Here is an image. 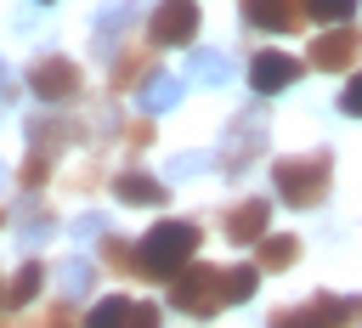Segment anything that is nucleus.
Returning <instances> with one entry per match:
<instances>
[{
	"label": "nucleus",
	"instance_id": "1",
	"mask_svg": "<svg viewBox=\"0 0 362 328\" xmlns=\"http://www.w3.org/2000/svg\"><path fill=\"white\" fill-rule=\"evenodd\" d=\"M141 277H158V283H170L181 266H192V254H198V221H158L147 238H141Z\"/></svg>",
	"mask_w": 362,
	"mask_h": 328
},
{
	"label": "nucleus",
	"instance_id": "2",
	"mask_svg": "<svg viewBox=\"0 0 362 328\" xmlns=\"http://www.w3.org/2000/svg\"><path fill=\"white\" fill-rule=\"evenodd\" d=\"M328 181H334V153H328V147L272 164V187H277V198L294 204V209H311L317 198H328Z\"/></svg>",
	"mask_w": 362,
	"mask_h": 328
},
{
	"label": "nucleus",
	"instance_id": "3",
	"mask_svg": "<svg viewBox=\"0 0 362 328\" xmlns=\"http://www.w3.org/2000/svg\"><path fill=\"white\" fill-rule=\"evenodd\" d=\"M170 305L187 317H215L226 305V271L221 266H181L170 277Z\"/></svg>",
	"mask_w": 362,
	"mask_h": 328
},
{
	"label": "nucleus",
	"instance_id": "4",
	"mask_svg": "<svg viewBox=\"0 0 362 328\" xmlns=\"http://www.w3.org/2000/svg\"><path fill=\"white\" fill-rule=\"evenodd\" d=\"M351 322H356L351 300H339V294H311L305 305H288V311H277L266 328H351Z\"/></svg>",
	"mask_w": 362,
	"mask_h": 328
},
{
	"label": "nucleus",
	"instance_id": "5",
	"mask_svg": "<svg viewBox=\"0 0 362 328\" xmlns=\"http://www.w3.org/2000/svg\"><path fill=\"white\" fill-rule=\"evenodd\" d=\"M79 62H68V57H40L34 68H28V90L45 102V107H62V102H74L79 96Z\"/></svg>",
	"mask_w": 362,
	"mask_h": 328
},
{
	"label": "nucleus",
	"instance_id": "6",
	"mask_svg": "<svg viewBox=\"0 0 362 328\" xmlns=\"http://www.w3.org/2000/svg\"><path fill=\"white\" fill-rule=\"evenodd\" d=\"M255 153H266V113L260 107H243L238 119H232V130H226V175H243L249 164H255Z\"/></svg>",
	"mask_w": 362,
	"mask_h": 328
},
{
	"label": "nucleus",
	"instance_id": "7",
	"mask_svg": "<svg viewBox=\"0 0 362 328\" xmlns=\"http://www.w3.org/2000/svg\"><path fill=\"white\" fill-rule=\"evenodd\" d=\"M362 57V28L356 23H339V28H322L317 40H311V68H322V74H334V68H351Z\"/></svg>",
	"mask_w": 362,
	"mask_h": 328
},
{
	"label": "nucleus",
	"instance_id": "8",
	"mask_svg": "<svg viewBox=\"0 0 362 328\" xmlns=\"http://www.w3.org/2000/svg\"><path fill=\"white\" fill-rule=\"evenodd\" d=\"M192 34H198V6L192 0H164L147 17V40L153 45H192Z\"/></svg>",
	"mask_w": 362,
	"mask_h": 328
},
{
	"label": "nucleus",
	"instance_id": "9",
	"mask_svg": "<svg viewBox=\"0 0 362 328\" xmlns=\"http://www.w3.org/2000/svg\"><path fill=\"white\" fill-rule=\"evenodd\" d=\"M300 68L305 62L288 57V51H260V57H249V85H255V96H277L300 79Z\"/></svg>",
	"mask_w": 362,
	"mask_h": 328
},
{
	"label": "nucleus",
	"instance_id": "10",
	"mask_svg": "<svg viewBox=\"0 0 362 328\" xmlns=\"http://www.w3.org/2000/svg\"><path fill=\"white\" fill-rule=\"evenodd\" d=\"M226 238L232 243H260L266 238V226H272V198H238L232 209H226Z\"/></svg>",
	"mask_w": 362,
	"mask_h": 328
},
{
	"label": "nucleus",
	"instance_id": "11",
	"mask_svg": "<svg viewBox=\"0 0 362 328\" xmlns=\"http://www.w3.org/2000/svg\"><path fill=\"white\" fill-rule=\"evenodd\" d=\"M243 17L255 28H272V34H288L305 23V6L300 0H243Z\"/></svg>",
	"mask_w": 362,
	"mask_h": 328
},
{
	"label": "nucleus",
	"instance_id": "12",
	"mask_svg": "<svg viewBox=\"0 0 362 328\" xmlns=\"http://www.w3.org/2000/svg\"><path fill=\"white\" fill-rule=\"evenodd\" d=\"M51 283L62 288V300H79V294L96 288V266L79 260V254H74V260H57V266H51Z\"/></svg>",
	"mask_w": 362,
	"mask_h": 328
},
{
	"label": "nucleus",
	"instance_id": "13",
	"mask_svg": "<svg viewBox=\"0 0 362 328\" xmlns=\"http://www.w3.org/2000/svg\"><path fill=\"white\" fill-rule=\"evenodd\" d=\"M74 136H79V124H74V119H57V113H34V119H28V141H34V147H45V153H57V147H62V141H74Z\"/></svg>",
	"mask_w": 362,
	"mask_h": 328
},
{
	"label": "nucleus",
	"instance_id": "14",
	"mask_svg": "<svg viewBox=\"0 0 362 328\" xmlns=\"http://www.w3.org/2000/svg\"><path fill=\"white\" fill-rule=\"evenodd\" d=\"M113 192H119L124 204H136V209H153V204H164V181H153V175H141V170H124V175L113 181Z\"/></svg>",
	"mask_w": 362,
	"mask_h": 328
},
{
	"label": "nucleus",
	"instance_id": "15",
	"mask_svg": "<svg viewBox=\"0 0 362 328\" xmlns=\"http://www.w3.org/2000/svg\"><path fill=\"white\" fill-rule=\"evenodd\" d=\"M45 283H51V271H45L40 260H23V266H17V277L6 283V305H34Z\"/></svg>",
	"mask_w": 362,
	"mask_h": 328
},
{
	"label": "nucleus",
	"instance_id": "16",
	"mask_svg": "<svg viewBox=\"0 0 362 328\" xmlns=\"http://www.w3.org/2000/svg\"><path fill=\"white\" fill-rule=\"evenodd\" d=\"M255 249H260V254H255V266H260V271H288V266L300 260V238H288V232H277V238H260Z\"/></svg>",
	"mask_w": 362,
	"mask_h": 328
},
{
	"label": "nucleus",
	"instance_id": "17",
	"mask_svg": "<svg viewBox=\"0 0 362 328\" xmlns=\"http://www.w3.org/2000/svg\"><path fill=\"white\" fill-rule=\"evenodd\" d=\"M158 68H153V57L147 51H119V62H113V90H130V85H147Z\"/></svg>",
	"mask_w": 362,
	"mask_h": 328
},
{
	"label": "nucleus",
	"instance_id": "18",
	"mask_svg": "<svg viewBox=\"0 0 362 328\" xmlns=\"http://www.w3.org/2000/svg\"><path fill=\"white\" fill-rule=\"evenodd\" d=\"M187 74H192L198 85H226V79H232V62H226L221 51H192V57H187Z\"/></svg>",
	"mask_w": 362,
	"mask_h": 328
},
{
	"label": "nucleus",
	"instance_id": "19",
	"mask_svg": "<svg viewBox=\"0 0 362 328\" xmlns=\"http://www.w3.org/2000/svg\"><path fill=\"white\" fill-rule=\"evenodd\" d=\"M181 102V79L175 74H153L147 85H141V107L147 113H164V107H175Z\"/></svg>",
	"mask_w": 362,
	"mask_h": 328
},
{
	"label": "nucleus",
	"instance_id": "20",
	"mask_svg": "<svg viewBox=\"0 0 362 328\" xmlns=\"http://www.w3.org/2000/svg\"><path fill=\"white\" fill-rule=\"evenodd\" d=\"M130 300L124 294H107V300H96L90 305V317H85V328H130Z\"/></svg>",
	"mask_w": 362,
	"mask_h": 328
},
{
	"label": "nucleus",
	"instance_id": "21",
	"mask_svg": "<svg viewBox=\"0 0 362 328\" xmlns=\"http://www.w3.org/2000/svg\"><path fill=\"white\" fill-rule=\"evenodd\" d=\"M255 288H260V266H226V305H243V300H255Z\"/></svg>",
	"mask_w": 362,
	"mask_h": 328
},
{
	"label": "nucleus",
	"instance_id": "22",
	"mask_svg": "<svg viewBox=\"0 0 362 328\" xmlns=\"http://www.w3.org/2000/svg\"><path fill=\"white\" fill-rule=\"evenodd\" d=\"M136 11H141L136 0H113V6H102V17H96V45H107V40H113V34H119Z\"/></svg>",
	"mask_w": 362,
	"mask_h": 328
},
{
	"label": "nucleus",
	"instance_id": "23",
	"mask_svg": "<svg viewBox=\"0 0 362 328\" xmlns=\"http://www.w3.org/2000/svg\"><path fill=\"white\" fill-rule=\"evenodd\" d=\"M102 266H107V271H124V277H141V254H136L124 238H107V243H102Z\"/></svg>",
	"mask_w": 362,
	"mask_h": 328
},
{
	"label": "nucleus",
	"instance_id": "24",
	"mask_svg": "<svg viewBox=\"0 0 362 328\" xmlns=\"http://www.w3.org/2000/svg\"><path fill=\"white\" fill-rule=\"evenodd\" d=\"M300 6H305V17H317L322 28H339V23L356 17V0H300Z\"/></svg>",
	"mask_w": 362,
	"mask_h": 328
},
{
	"label": "nucleus",
	"instance_id": "25",
	"mask_svg": "<svg viewBox=\"0 0 362 328\" xmlns=\"http://www.w3.org/2000/svg\"><path fill=\"white\" fill-rule=\"evenodd\" d=\"M45 175H51V153H45V147H34V153L23 158V170H17V181H23V192H40V187H45Z\"/></svg>",
	"mask_w": 362,
	"mask_h": 328
},
{
	"label": "nucleus",
	"instance_id": "26",
	"mask_svg": "<svg viewBox=\"0 0 362 328\" xmlns=\"http://www.w3.org/2000/svg\"><path fill=\"white\" fill-rule=\"evenodd\" d=\"M51 226H57V221H51L45 209H34V204H23V243H40V238H45Z\"/></svg>",
	"mask_w": 362,
	"mask_h": 328
},
{
	"label": "nucleus",
	"instance_id": "27",
	"mask_svg": "<svg viewBox=\"0 0 362 328\" xmlns=\"http://www.w3.org/2000/svg\"><path fill=\"white\" fill-rule=\"evenodd\" d=\"M204 170H209L204 153H181V158H170V181H187V175H204Z\"/></svg>",
	"mask_w": 362,
	"mask_h": 328
},
{
	"label": "nucleus",
	"instance_id": "28",
	"mask_svg": "<svg viewBox=\"0 0 362 328\" xmlns=\"http://www.w3.org/2000/svg\"><path fill=\"white\" fill-rule=\"evenodd\" d=\"M124 147H130V153L153 147V119H136V124H124Z\"/></svg>",
	"mask_w": 362,
	"mask_h": 328
},
{
	"label": "nucleus",
	"instance_id": "29",
	"mask_svg": "<svg viewBox=\"0 0 362 328\" xmlns=\"http://www.w3.org/2000/svg\"><path fill=\"white\" fill-rule=\"evenodd\" d=\"M339 113H351V119H362V74L345 85V96H339Z\"/></svg>",
	"mask_w": 362,
	"mask_h": 328
},
{
	"label": "nucleus",
	"instance_id": "30",
	"mask_svg": "<svg viewBox=\"0 0 362 328\" xmlns=\"http://www.w3.org/2000/svg\"><path fill=\"white\" fill-rule=\"evenodd\" d=\"M74 238H107V221L102 215H79L74 221Z\"/></svg>",
	"mask_w": 362,
	"mask_h": 328
},
{
	"label": "nucleus",
	"instance_id": "31",
	"mask_svg": "<svg viewBox=\"0 0 362 328\" xmlns=\"http://www.w3.org/2000/svg\"><path fill=\"white\" fill-rule=\"evenodd\" d=\"M34 328H74V311H68V300H62V305H51V311H45Z\"/></svg>",
	"mask_w": 362,
	"mask_h": 328
},
{
	"label": "nucleus",
	"instance_id": "32",
	"mask_svg": "<svg viewBox=\"0 0 362 328\" xmlns=\"http://www.w3.org/2000/svg\"><path fill=\"white\" fill-rule=\"evenodd\" d=\"M130 328H158V305H136L130 311Z\"/></svg>",
	"mask_w": 362,
	"mask_h": 328
},
{
	"label": "nucleus",
	"instance_id": "33",
	"mask_svg": "<svg viewBox=\"0 0 362 328\" xmlns=\"http://www.w3.org/2000/svg\"><path fill=\"white\" fill-rule=\"evenodd\" d=\"M11 96H17V79H11V68L0 62V107H11Z\"/></svg>",
	"mask_w": 362,
	"mask_h": 328
},
{
	"label": "nucleus",
	"instance_id": "34",
	"mask_svg": "<svg viewBox=\"0 0 362 328\" xmlns=\"http://www.w3.org/2000/svg\"><path fill=\"white\" fill-rule=\"evenodd\" d=\"M0 305H6V283H0Z\"/></svg>",
	"mask_w": 362,
	"mask_h": 328
},
{
	"label": "nucleus",
	"instance_id": "35",
	"mask_svg": "<svg viewBox=\"0 0 362 328\" xmlns=\"http://www.w3.org/2000/svg\"><path fill=\"white\" fill-rule=\"evenodd\" d=\"M0 181H6V164H0Z\"/></svg>",
	"mask_w": 362,
	"mask_h": 328
},
{
	"label": "nucleus",
	"instance_id": "36",
	"mask_svg": "<svg viewBox=\"0 0 362 328\" xmlns=\"http://www.w3.org/2000/svg\"><path fill=\"white\" fill-rule=\"evenodd\" d=\"M0 226H6V209H0Z\"/></svg>",
	"mask_w": 362,
	"mask_h": 328
},
{
	"label": "nucleus",
	"instance_id": "37",
	"mask_svg": "<svg viewBox=\"0 0 362 328\" xmlns=\"http://www.w3.org/2000/svg\"><path fill=\"white\" fill-rule=\"evenodd\" d=\"M40 6H45V0H40Z\"/></svg>",
	"mask_w": 362,
	"mask_h": 328
}]
</instances>
